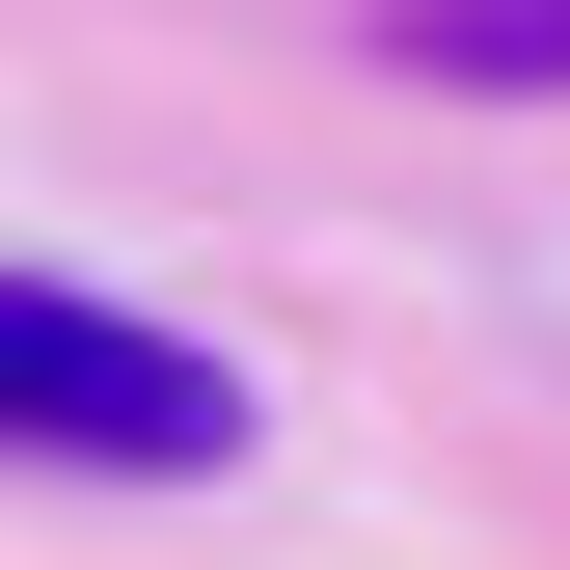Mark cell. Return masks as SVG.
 <instances>
[{
	"label": "cell",
	"instance_id": "obj_1",
	"mask_svg": "<svg viewBox=\"0 0 570 570\" xmlns=\"http://www.w3.org/2000/svg\"><path fill=\"white\" fill-rule=\"evenodd\" d=\"M0 407L55 462H245V381L190 326H136V299H0Z\"/></svg>",
	"mask_w": 570,
	"mask_h": 570
},
{
	"label": "cell",
	"instance_id": "obj_2",
	"mask_svg": "<svg viewBox=\"0 0 570 570\" xmlns=\"http://www.w3.org/2000/svg\"><path fill=\"white\" fill-rule=\"evenodd\" d=\"M407 82H570V0H381Z\"/></svg>",
	"mask_w": 570,
	"mask_h": 570
}]
</instances>
